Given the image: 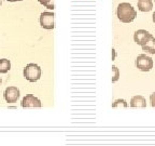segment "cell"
Returning a JSON list of instances; mask_svg holds the SVG:
<instances>
[{"instance_id": "obj_1", "label": "cell", "mask_w": 155, "mask_h": 146, "mask_svg": "<svg viewBox=\"0 0 155 146\" xmlns=\"http://www.w3.org/2000/svg\"><path fill=\"white\" fill-rule=\"evenodd\" d=\"M117 19L123 23H131L137 16V11L128 2H121L116 9Z\"/></svg>"}, {"instance_id": "obj_2", "label": "cell", "mask_w": 155, "mask_h": 146, "mask_svg": "<svg viewBox=\"0 0 155 146\" xmlns=\"http://www.w3.org/2000/svg\"><path fill=\"white\" fill-rule=\"evenodd\" d=\"M24 77L29 82H37L41 77V68L35 63H29L24 68Z\"/></svg>"}, {"instance_id": "obj_3", "label": "cell", "mask_w": 155, "mask_h": 146, "mask_svg": "<svg viewBox=\"0 0 155 146\" xmlns=\"http://www.w3.org/2000/svg\"><path fill=\"white\" fill-rule=\"evenodd\" d=\"M153 60L147 54H139L136 58V67L141 71H150L153 68Z\"/></svg>"}, {"instance_id": "obj_4", "label": "cell", "mask_w": 155, "mask_h": 146, "mask_svg": "<svg viewBox=\"0 0 155 146\" xmlns=\"http://www.w3.org/2000/svg\"><path fill=\"white\" fill-rule=\"evenodd\" d=\"M54 15L53 11L52 12H42L40 15V25H41L42 28L48 29V30H51L55 27V23H54Z\"/></svg>"}, {"instance_id": "obj_5", "label": "cell", "mask_w": 155, "mask_h": 146, "mask_svg": "<svg viewBox=\"0 0 155 146\" xmlns=\"http://www.w3.org/2000/svg\"><path fill=\"white\" fill-rule=\"evenodd\" d=\"M19 95H21V93H19L18 88L16 87H8L5 90V93H3V97L9 104L16 103L17 100L19 99Z\"/></svg>"}, {"instance_id": "obj_6", "label": "cell", "mask_w": 155, "mask_h": 146, "mask_svg": "<svg viewBox=\"0 0 155 146\" xmlns=\"http://www.w3.org/2000/svg\"><path fill=\"white\" fill-rule=\"evenodd\" d=\"M151 37H152V34H150L148 30H145V29H138L134 34V41L138 44V46L142 47L150 40Z\"/></svg>"}, {"instance_id": "obj_7", "label": "cell", "mask_w": 155, "mask_h": 146, "mask_svg": "<svg viewBox=\"0 0 155 146\" xmlns=\"http://www.w3.org/2000/svg\"><path fill=\"white\" fill-rule=\"evenodd\" d=\"M23 107H41V101L32 94H27L22 100Z\"/></svg>"}, {"instance_id": "obj_8", "label": "cell", "mask_w": 155, "mask_h": 146, "mask_svg": "<svg viewBox=\"0 0 155 146\" xmlns=\"http://www.w3.org/2000/svg\"><path fill=\"white\" fill-rule=\"evenodd\" d=\"M130 107H147V101L142 95H135L130 99L129 102Z\"/></svg>"}, {"instance_id": "obj_9", "label": "cell", "mask_w": 155, "mask_h": 146, "mask_svg": "<svg viewBox=\"0 0 155 146\" xmlns=\"http://www.w3.org/2000/svg\"><path fill=\"white\" fill-rule=\"evenodd\" d=\"M137 5H138V10L141 12H150L153 9L152 0H138Z\"/></svg>"}, {"instance_id": "obj_10", "label": "cell", "mask_w": 155, "mask_h": 146, "mask_svg": "<svg viewBox=\"0 0 155 146\" xmlns=\"http://www.w3.org/2000/svg\"><path fill=\"white\" fill-rule=\"evenodd\" d=\"M141 48H142V50L144 52H148V53H150V54H155V37L152 35L150 40H149L144 46L141 47Z\"/></svg>"}, {"instance_id": "obj_11", "label": "cell", "mask_w": 155, "mask_h": 146, "mask_svg": "<svg viewBox=\"0 0 155 146\" xmlns=\"http://www.w3.org/2000/svg\"><path fill=\"white\" fill-rule=\"evenodd\" d=\"M11 69V62L7 58H1L0 60V73L5 74Z\"/></svg>"}, {"instance_id": "obj_12", "label": "cell", "mask_w": 155, "mask_h": 146, "mask_svg": "<svg viewBox=\"0 0 155 146\" xmlns=\"http://www.w3.org/2000/svg\"><path fill=\"white\" fill-rule=\"evenodd\" d=\"M112 73H113V75H112V83H114L120 79V71L115 65L112 66Z\"/></svg>"}, {"instance_id": "obj_13", "label": "cell", "mask_w": 155, "mask_h": 146, "mask_svg": "<svg viewBox=\"0 0 155 146\" xmlns=\"http://www.w3.org/2000/svg\"><path fill=\"white\" fill-rule=\"evenodd\" d=\"M128 106V104H127V102H126L125 100H123V99H119V100H116L115 102L112 104V107H114V108H117V107H127Z\"/></svg>"}, {"instance_id": "obj_14", "label": "cell", "mask_w": 155, "mask_h": 146, "mask_svg": "<svg viewBox=\"0 0 155 146\" xmlns=\"http://www.w3.org/2000/svg\"><path fill=\"white\" fill-rule=\"evenodd\" d=\"M39 2L41 3V5H43L44 7H46L48 9L52 10L53 11L54 9V0H38Z\"/></svg>"}, {"instance_id": "obj_15", "label": "cell", "mask_w": 155, "mask_h": 146, "mask_svg": "<svg viewBox=\"0 0 155 146\" xmlns=\"http://www.w3.org/2000/svg\"><path fill=\"white\" fill-rule=\"evenodd\" d=\"M150 103H151V106L155 107V92H153L150 95Z\"/></svg>"}, {"instance_id": "obj_16", "label": "cell", "mask_w": 155, "mask_h": 146, "mask_svg": "<svg viewBox=\"0 0 155 146\" xmlns=\"http://www.w3.org/2000/svg\"><path fill=\"white\" fill-rule=\"evenodd\" d=\"M115 56H116V52L114 49H112V61H114L115 60Z\"/></svg>"}, {"instance_id": "obj_17", "label": "cell", "mask_w": 155, "mask_h": 146, "mask_svg": "<svg viewBox=\"0 0 155 146\" xmlns=\"http://www.w3.org/2000/svg\"><path fill=\"white\" fill-rule=\"evenodd\" d=\"M10 2H16V1H22V0H8Z\"/></svg>"}, {"instance_id": "obj_18", "label": "cell", "mask_w": 155, "mask_h": 146, "mask_svg": "<svg viewBox=\"0 0 155 146\" xmlns=\"http://www.w3.org/2000/svg\"><path fill=\"white\" fill-rule=\"evenodd\" d=\"M152 19H153V22L155 23V12L153 13V15H152Z\"/></svg>"}, {"instance_id": "obj_19", "label": "cell", "mask_w": 155, "mask_h": 146, "mask_svg": "<svg viewBox=\"0 0 155 146\" xmlns=\"http://www.w3.org/2000/svg\"><path fill=\"white\" fill-rule=\"evenodd\" d=\"M2 5V1H1V0H0V5Z\"/></svg>"}, {"instance_id": "obj_20", "label": "cell", "mask_w": 155, "mask_h": 146, "mask_svg": "<svg viewBox=\"0 0 155 146\" xmlns=\"http://www.w3.org/2000/svg\"><path fill=\"white\" fill-rule=\"evenodd\" d=\"M0 83H1V79H0Z\"/></svg>"}, {"instance_id": "obj_21", "label": "cell", "mask_w": 155, "mask_h": 146, "mask_svg": "<svg viewBox=\"0 0 155 146\" xmlns=\"http://www.w3.org/2000/svg\"><path fill=\"white\" fill-rule=\"evenodd\" d=\"M154 1H155V0H154Z\"/></svg>"}]
</instances>
